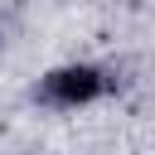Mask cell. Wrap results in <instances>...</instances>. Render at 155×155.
Returning <instances> with one entry per match:
<instances>
[{"label": "cell", "mask_w": 155, "mask_h": 155, "mask_svg": "<svg viewBox=\"0 0 155 155\" xmlns=\"http://www.w3.org/2000/svg\"><path fill=\"white\" fill-rule=\"evenodd\" d=\"M39 97L48 107H82V102L102 97V73L97 68H53L39 82Z\"/></svg>", "instance_id": "6da1fadb"}]
</instances>
